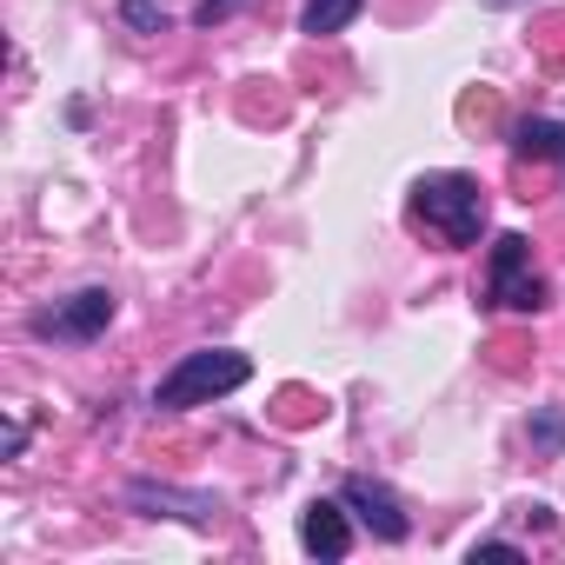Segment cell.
Listing matches in <instances>:
<instances>
[{"mask_svg":"<svg viewBox=\"0 0 565 565\" xmlns=\"http://www.w3.org/2000/svg\"><path fill=\"white\" fill-rule=\"evenodd\" d=\"M413 220L433 226L446 246H479L486 233V186L466 173H426L413 186Z\"/></svg>","mask_w":565,"mask_h":565,"instance_id":"6da1fadb","label":"cell"},{"mask_svg":"<svg viewBox=\"0 0 565 565\" xmlns=\"http://www.w3.org/2000/svg\"><path fill=\"white\" fill-rule=\"evenodd\" d=\"M300 545L313 558H347L353 552V525H347V499H313L300 512Z\"/></svg>","mask_w":565,"mask_h":565,"instance_id":"8992f818","label":"cell"},{"mask_svg":"<svg viewBox=\"0 0 565 565\" xmlns=\"http://www.w3.org/2000/svg\"><path fill=\"white\" fill-rule=\"evenodd\" d=\"M253 380V360L246 353H226V347H206V353H186L167 380H160V393H153V406L160 413H186V406H213V399H226L233 386H246Z\"/></svg>","mask_w":565,"mask_h":565,"instance_id":"7a4b0ae2","label":"cell"},{"mask_svg":"<svg viewBox=\"0 0 565 565\" xmlns=\"http://www.w3.org/2000/svg\"><path fill=\"white\" fill-rule=\"evenodd\" d=\"M120 21L140 28V34H167V8H160V0H120Z\"/></svg>","mask_w":565,"mask_h":565,"instance_id":"30bf717a","label":"cell"},{"mask_svg":"<svg viewBox=\"0 0 565 565\" xmlns=\"http://www.w3.org/2000/svg\"><path fill=\"white\" fill-rule=\"evenodd\" d=\"M512 147L525 160H565V120H519L512 127Z\"/></svg>","mask_w":565,"mask_h":565,"instance_id":"ba28073f","label":"cell"},{"mask_svg":"<svg viewBox=\"0 0 565 565\" xmlns=\"http://www.w3.org/2000/svg\"><path fill=\"white\" fill-rule=\"evenodd\" d=\"M28 327H34L41 340H74V347H87V340H100V333L114 327V294H107V287H87V294H74L67 307L34 313Z\"/></svg>","mask_w":565,"mask_h":565,"instance_id":"277c9868","label":"cell"},{"mask_svg":"<svg viewBox=\"0 0 565 565\" xmlns=\"http://www.w3.org/2000/svg\"><path fill=\"white\" fill-rule=\"evenodd\" d=\"M127 499H134L147 519H186V525H206V519L220 512L206 492H173V486H147V479H134V486H127Z\"/></svg>","mask_w":565,"mask_h":565,"instance_id":"52a82bcc","label":"cell"},{"mask_svg":"<svg viewBox=\"0 0 565 565\" xmlns=\"http://www.w3.org/2000/svg\"><path fill=\"white\" fill-rule=\"evenodd\" d=\"M21 446H28V426H21V419H8V433H0V452L21 459Z\"/></svg>","mask_w":565,"mask_h":565,"instance_id":"4fadbf2b","label":"cell"},{"mask_svg":"<svg viewBox=\"0 0 565 565\" xmlns=\"http://www.w3.org/2000/svg\"><path fill=\"white\" fill-rule=\"evenodd\" d=\"M479 8H532V0H479Z\"/></svg>","mask_w":565,"mask_h":565,"instance_id":"9a60e30c","label":"cell"},{"mask_svg":"<svg viewBox=\"0 0 565 565\" xmlns=\"http://www.w3.org/2000/svg\"><path fill=\"white\" fill-rule=\"evenodd\" d=\"M486 300L505 307V313H539V307H545V279H539V266H532V239H525V233H499V239H492Z\"/></svg>","mask_w":565,"mask_h":565,"instance_id":"3957f363","label":"cell"},{"mask_svg":"<svg viewBox=\"0 0 565 565\" xmlns=\"http://www.w3.org/2000/svg\"><path fill=\"white\" fill-rule=\"evenodd\" d=\"M472 558H519V545H505V539H479Z\"/></svg>","mask_w":565,"mask_h":565,"instance_id":"5bb4252c","label":"cell"},{"mask_svg":"<svg viewBox=\"0 0 565 565\" xmlns=\"http://www.w3.org/2000/svg\"><path fill=\"white\" fill-rule=\"evenodd\" d=\"M360 8H366V0H307L300 28H307V34H340V28L360 21Z\"/></svg>","mask_w":565,"mask_h":565,"instance_id":"9c48e42d","label":"cell"},{"mask_svg":"<svg viewBox=\"0 0 565 565\" xmlns=\"http://www.w3.org/2000/svg\"><path fill=\"white\" fill-rule=\"evenodd\" d=\"M532 446H545V452H558V446H565V419H558V413H545V419H532Z\"/></svg>","mask_w":565,"mask_h":565,"instance_id":"8fae6325","label":"cell"},{"mask_svg":"<svg viewBox=\"0 0 565 565\" xmlns=\"http://www.w3.org/2000/svg\"><path fill=\"white\" fill-rule=\"evenodd\" d=\"M340 499H347V512H360V525H366L373 539H386V545H399V539L413 532V519L399 512V499H393L386 486H373V479H347Z\"/></svg>","mask_w":565,"mask_h":565,"instance_id":"5b68a950","label":"cell"},{"mask_svg":"<svg viewBox=\"0 0 565 565\" xmlns=\"http://www.w3.org/2000/svg\"><path fill=\"white\" fill-rule=\"evenodd\" d=\"M239 8H246V0H200L193 21H200V28H220V21H226V14H239Z\"/></svg>","mask_w":565,"mask_h":565,"instance_id":"7c38bea8","label":"cell"}]
</instances>
